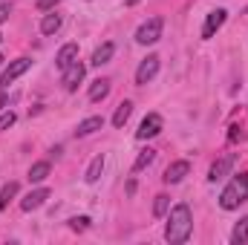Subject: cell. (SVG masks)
I'll use <instances>...</instances> for the list:
<instances>
[{
    "label": "cell",
    "mask_w": 248,
    "mask_h": 245,
    "mask_svg": "<svg viewBox=\"0 0 248 245\" xmlns=\"http://www.w3.org/2000/svg\"><path fill=\"white\" fill-rule=\"evenodd\" d=\"M190 231H193V214L187 205H176L168 216V225H165V240L170 245H182L190 240Z\"/></svg>",
    "instance_id": "6da1fadb"
},
{
    "label": "cell",
    "mask_w": 248,
    "mask_h": 245,
    "mask_svg": "<svg viewBox=\"0 0 248 245\" xmlns=\"http://www.w3.org/2000/svg\"><path fill=\"white\" fill-rule=\"evenodd\" d=\"M246 199H248V173H240V176H234V179L228 182V187L222 190L219 205H222L225 211H234V208H240Z\"/></svg>",
    "instance_id": "7a4b0ae2"
},
{
    "label": "cell",
    "mask_w": 248,
    "mask_h": 245,
    "mask_svg": "<svg viewBox=\"0 0 248 245\" xmlns=\"http://www.w3.org/2000/svg\"><path fill=\"white\" fill-rule=\"evenodd\" d=\"M162 29H165V20H162V17H150V20H144V23L139 26L136 41H139L141 46H150V44H156V41L162 38Z\"/></svg>",
    "instance_id": "3957f363"
},
{
    "label": "cell",
    "mask_w": 248,
    "mask_h": 245,
    "mask_svg": "<svg viewBox=\"0 0 248 245\" xmlns=\"http://www.w3.org/2000/svg\"><path fill=\"white\" fill-rule=\"evenodd\" d=\"M29 66H32V58H17V61L9 63V66L3 69V75H0V92H3V90L12 84V81H17V78H20V75H23Z\"/></svg>",
    "instance_id": "277c9868"
},
{
    "label": "cell",
    "mask_w": 248,
    "mask_h": 245,
    "mask_svg": "<svg viewBox=\"0 0 248 245\" xmlns=\"http://www.w3.org/2000/svg\"><path fill=\"white\" fill-rule=\"evenodd\" d=\"M162 116L159 113H147L144 116V122L139 124V130H136V138H141V141H147V138H153V136H159L162 133Z\"/></svg>",
    "instance_id": "5b68a950"
},
{
    "label": "cell",
    "mask_w": 248,
    "mask_h": 245,
    "mask_svg": "<svg viewBox=\"0 0 248 245\" xmlns=\"http://www.w3.org/2000/svg\"><path fill=\"white\" fill-rule=\"evenodd\" d=\"M156 72H159V55H147L144 61L139 63V69H136V84H139V87L150 84V81L156 78Z\"/></svg>",
    "instance_id": "8992f818"
},
{
    "label": "cell",
    "mask_w": 248,
    "mask_h": 245,
    "mask_svg": "<svg viewBox=\"0 0 248 245\" xmlns=\"http://www.w3.org/2000/svg\"><path fill=\"white\" fill-rule=\"evenodd\" d=\"M225 17H228V12H225V9L208 12V17H205V26H202V38H205V41H208V38H214V35H217V32L222 29Z\"/></svg>",
    "instance_id": "52a82bcc"
},
{
    "label": "cell",
    "mask_w": 248,
    "mask_h": 245,
    "mask_svg": "<svg viewBox=\"0 0 248 245\" xmlns=\"http://www.w3.org/2000/svg\"><path fill=\"white\" fill-rule=\"evenodd\" d=\"M84 72H87V66L81 61H75L69 69H63V90H66V92H75L78 84L84 81Z\"/></svg>",
    "instance_id": "ba28073f"
},
{
    "label": "cell",
    "mask_w": 248,
    "mask_h": 245,
    "mask_svg": "<svg viewBox=\"0 0 248 245\" xmlns=\"http://www.w3.org/2000/svg\"><path fill=\"white\" fill-rule=\"evenodd\" d=\"M231 168H234V156H231V153L222 156V159H217V162L211 165V170H208V182H222V179L231 173Z\"/></svg>",
    "instance_id": "9c48e42d"
},
{
    "label": "cell",
    "mask_w": 248,
    "mask_h": 245,
    "mask_svg": "<svg viewBox=\"0 0 248 245\" xmlns=\"http://www.w3.org/2000/svg\"><path fill=\"white\" fill-rule=\"evenodd\" d=\"M187 173H190V162H185V159H179V162H173V165H168V170H165V182L168 184H176V182H182Z\"/></svg>",
    "instance_id": "30bf717a"
},
{
    "label": "cell",
    "mask_w": 248,
    "mask_h": 245,
    "mask_svg": "<svg viewBox=\"0 0 248 245\" xmlns=\"http://www.w3.org/2000/svg\"><path fill=\"white\" fill-rule=\"evenodd\" d=\"M75 61H78V44H63L61 49H58V55H55V66L63 72V69H69Z\"/></svg>",
    "instance_id": "8fae6325"
},
{
    "label": "cell",
    "mask_w": 248,
    "mask_h": 245,
    "mask_svg": "<svg viewBox=\"0 0 248 245\" xmlns=\"http://www.w3.org/2000/svg\"><path fill=\"white\" fill-rule=\"evenodd\" d=\"M46 199H49V190H46V187H38V190L26 193V199H20V208H23V211H35V208H41Z\"/></svg>",
    "instance_id": "7c38bea8"
},
{
    "label": "cell",
    "mask_w": 248,
    "mask_h": 245,
    "mask_svg": "<svg viewBox=\"0 0 248 245\" xmlns=\"http://www.w3.org/2000/svg\"><path fill=\"white\" fill-rule=\"evenodd\" d=\"M101 127H104V119L101 116H90V119H84V122L75 127V136H90V133H95Z\"/></svg>",
    "instance_id": "4fadbf2b"
},
{
    "label": "cell",
    "mask_w": 248,
    "mask_h": 245,
    "mask_svg": "<svg viewBox=\"0 0 248 245\" xmlns=\"http://www.w3.org/2000/svg\"><path fill=\"white\" fill-rule=\"evenodd\" d=\"M113 52H116V46L113 44H101L95 52H93V66H104V63H110V58H113Z\"/></svg>",
    "instance_id": "5bb4252c"
},
{
    "label": "cell",
    "mask_w": 248,
    "mask_h": 245,
    "mask_svg": "<svg viewBox=\"0 0 248 245\" xmlns=\"http://www.w3.org/2000/svg\"><path fill=\"white\" fill-rule=\"evenodd\" d=\"M107 92H110V81H107V78H98V81H93V87H90V101H104Z\"/></svg>",
    "instance_id": "9a60e30c"
},
{
    "label": "cell",
    "mask_w": 248,
    "mask_h": 245,
    "mask_svg": "<svg viewBox=\"0 0 248 245\" xmlns=\"http://www.w3.org/2000/svg\"><path fill=\"white\" fill-rule=\"evenodd\" d=\"M101 173H104V156H95V159L90 162V168H87V176H84V179H87L90 184H95L98 179H101Z\"/></svg>",
    "instance_id": "2e32d148"
},
{
    "label": "cell",
    "mask_w": 248,
    "mask_h": 245,
    "mask_svg": "<svg viewBox=\"0 0 248 245\" xmlns=\"http://www.w3.org/2000/svg\"><path fill=\"white\" fill-rule=\"evenodd\" d=\"M248 243V216H243L237 225H234V234H231V245H246Z\"/></svg>",
    "instance_id": "e0dca14e"
},
{
    "label": "cell",
    "mask_w": 248,
    "mask_h": 245,
    "mask_svg": "<svg viewBox=\"0 0 248 245\" xmlns=\"http://www.w3.org/2000/svg\"><path fill=\"white\" fill-rule=\"evenodd\" d=\"M58 29H61V15H55V12H52V15H44L41 32H44V35H55Z\"/></svg>",
    "instance_id": "ac0fdd59"
},
{
    "label": "cell",
    "mask_w": 248,
    "mask_h": 245,
    "mask_svg": "<svg viewBox=\"0 0 248 245\" xmlns=\"http://www.w3.org/2000/svg\"><path fill=\"white\" fill-rule=\"evenodd\" d=\"M130 113H133V104L130 101H122L119 107H116V116H113V127H124L127 119H130Z\"/></svg>",
    "instance_id": "d6986e66"
},
{
    "label": "cell",
    "mask_w": 248,
    "mask_h": 245,
    "mask_svg": "<svg viewBox=\"0 0 248 245\" xmlns=\"http://www.w3.org/2000/svg\"><path fill=\"white\" fill-rule=\"evenodd\" d=\"M49 176V162H35L29 170V182H44Z\"/></svg>",
    "instance_id": "ffe728a7"
},
{
    "label": "cell",
    "mask_w": 248,
    "mask_h": 245,
    "mask_svg": "<svg viewBox=\"0 0 248 245\" xmlns=\"http://www.w3.org/2000/svg\"><path fill=\"white\" fill-rule=\"evenodd\" d=\"M17 196V182H9L3 184V190H0V211H6L9 208V202Z\"/></svg>",
    "instance_id": "44dd1931"
},
{
    "label": "cell",
    "mask_w": 248,
    "mask_h": 245,
    "mask_svg": "<svg viewBox=\"0 0 248 245\" xmlns=\"http://www.w3.org/2000/svg\"><path fill=\"white\" fill-rule=\"evenodd\" d=\"M153 159H156V150H150V147H147V150H141V153L136 156V162H133V170H144Z\"/></svg>",
    "instance_id": "7402d4cb"
},
{
    "label": "cell",
    "mask_w": 248,
    "mask_h": 245,
    "mask_svg": "<svg viewBox=\"0 0 248 245\" xmlns=\"http://www.w3.org/2000/svg\"><path fill=\"white\" fill-rule=\"evenodd\" d=\"M168 208H170V199H168L165 193H159V196H156V202H153V216H165V214H168Z\"/></svg>",
    "instance_id": "603a6c76"
},
{
    "label": "cell",
    "mask_w": 248,
    "mask_h": 245,
    "mask_svg": "<svg viewBox=\"0 0 248 245\" xmlns=\"http://www.w3.org/2000/svg\"><path fill=\"white\" fill-rule=\"evenodd\" d=\"M69 225H72L75 231H87V228H90V216H75V219H69Z\"/></svg>",
    "instance_id": "cb8c5ba5"
},
{
    "label": "cell",
    "mask_w": 248,
    "mask_h": 245,
    "mask_svg": "<svg viewBox=\"0 0 248 245\" xmlns=\"http://www.w3.org/2000/svg\"><path fill=\"white\" fill-rule=\"evenodd\" d=\"M15 119H17V116H15L12 110H9V113H3V116H0V133H3V130H9V127L15 124Z\"/></svg>",
    "instance_id": "d4e9b609"
},
{
    "label": "cell",
    "mask_w": 248,
    "mask_h": 245,
    "mask_svg": "<svg viewBox=\"0 0 248 245\" xmlns=\"http://www.w3.org/2000/svg\"><path fill=\"white\" fill-rule=\"evenodd\" d=\"M61 0H38V12H49L52 6H58Z\"/></svg>",
    "instance_id": "484cf974"
},
{
    "label": "cell",
    "mask_w": 248,
    "mask_h": 245,
    "mask_svg": "<svg viewBox=\"0 0 248 245\" xmlns=\"http://www.w3.org/2000/svg\"><path fill=\"white\" fill-rule=\"evenodd\" d=\"M9 15H12V6H9V3H0V23H6Z\"/></svg>",
    "instance_id": "4316f807"
},
{
    "label": "cell",
    "mask_w": 248,
    "mask_h": 245,
    "mask_svg": "<svg viewBox=\"0 0 248 245\" xmlns=\"http://www.w3.org/2000/svg\"><path fill=\"white\" fill-rule=\"evenodd\" d=\"M6 104H9V98H6V95H3V92H0V110H3V107H6Z\"/></svg>",
    "instance_id": "83f0119b"
},
{
    "label": "cell",
    "mask_w": 248,
    "mask_h": 245,
    "mask_svg": "<svg viewBox=\"0 0 248 245\" xmlns=\"http://www.w3.org/2000/svg\"><path fill=\"white\" fill-rule=\"evenodd\" d=\"M0 44H3V35H0Z\"/></svg>",
    "instance_id": "f1b7e54d"
},
{
    "label": "cell",
    "mask_w": 248,
    "mask_h": 245,
    "mask_svg": "<svg viewBox=\"0 0 248 245\" xmlns=\"http://www.w3.org/2000/svg\"><path fill=\"white\" fill-rule=\"evenodd\" d=\"M0 63H3V58H0Z\"/></svg>",
    "instance_id": "f546056e"
}]
</instances>
